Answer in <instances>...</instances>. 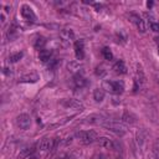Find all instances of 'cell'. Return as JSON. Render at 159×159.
<instances>
[{"label": "cell", "instance_id": "4", "mask_svg": "<svg viewBox=\"0 0 159 159\" xmlns=\"http://www.w3.org/2000/svg\"><path fill=\"white\" fill-rule=\"evenodd\" d=\"M16 124H17V127H19L20 129H24V130H25V129H29L30 125H31V118H30V116H29V114H25V113L17 116V118H16Z\"/></svg>", "mask_w": 159, "mask_h": 159}, {"label": "cell", "instance_id": "24", "mask_svg": "<svg viewBox=\"0 0 159 159\" xmlns=\"http://www.w3.org/2000/svg\"><path fill=\"white\" fill-rule=\"evenodd\" d=\"M55 159H70V157L66 153H60L58 155L55 157Z\"/></svg>", "mask_w": 159, "mask_h": 159}, {"label": "cell", "instance_id": "19", "mask_svg": "<svg viewBox=\"0 0 159 159\" xmlns=\"http://www.w3.org/2000/svg\"><path fill=\"white\" fill-rule=\"evenodd\" d=\"M102 55H103V57H104L106 60H108V61L113 60V53H112L111 48H108V47H104V48L102 50Z\"/></svg>", "mask_w": 159, "mask_h": 159}, {"label": "cell", "instance_id": "3", "mask_svg": "<svg viewBox=\"0 0 159 159\" xmlns=\"http://www.w3.org/2000/svg\"><path fill=\"white\" fill-rule=\"evenodd\" d=\"M102 125L106 127L107 129H109V130L117 133V134H120V135L124 134V133L127 132L125 125L122 124V123H119V122H116V120H109V119H107Z\"/></svg>", "mask_w": 159, "mask_h": 159}, {"label": "cell", "instance_id": "10", "mask_svg": "<svg viewBox=\"0 0 159 159\" xmlns=\"http://www.w3.org/2000/svg\"><path fill=\"white\" fill-rule=\"evenodd\" d=\"M129 19L132 20V22L135 24V26L138 27V30H139L140 32H144V31H145V25H144V21L142 20V17H139V16L135 15V14H130V15H129Z\"/></svg>", "mask_w": 159, "mask_h": 159}, {"label": "cell", "instance_id": "14", "mask_svg": "<svg viewBox=\"0 0 159 159\" xmlns=\"http://www.w3.org/2000/svg\"><path fill=\"white\" fill-rule=\"evenodd\" d=\"M51 55H52V52H51L50 50L42 48V50H40V52H39V58H40L42 62H47V61H50Z\"/></svg>", "mask_w": 159, "mask_h": 159}, {"label": "cell", "instance_id": "18", "mask_svg": "<svg viewBox=\"0 0 159 159\" xmlns=\"http://www.w3.org/2000/svg\"><path fill=\"white\" fill-rule=\"evenodd\" d=\"M73 82L76 84V87H83L86 84V80L83 78V76L81 75H76L75 78H73Z\"/></svg>", "mask_w": 159, "mask_h": 159}, {"label": "cell", "instance_id": "25", "mask_svg": "<svg viewBox=\"0 0 159 159\" xmlns=\"http://www.w3.org/2000/svg\"><path fill=\"white\" fill-rule=\"evenodd\" d=\"M91 159H107V157H106L104 154H101V153H99V154H94Z\"/></svg>", "mask_w": 159, "mask_h": 159}, {"label": "cell", "instance_id": "8", "mask_svg": "<svg viewBox=\"0 0 159 159\" xmlns=\"http://www.w3.org/2000/svg\"><path fill=\"white\" fill-rule=\"evenodd\" d=\"M97 144L99 145V147H102V148H106V149H114L116 148V143L112 140V139H109V138H107V137H101V138H97Z\"/></svg>", "mask_w": 159, "mask_h": 159}, {"label": "cell", "instance_id": "17", "mask_svg": "<svg viewBox=\"0 0 159 159\" xmlns=\"http://www.w3.org/2000/svg\"><path fill=\"white\" fill-rule=\"evenodd\" d=\"M61 37L65 40V41H72L75 39V34L72 30H62L61 31Z\"/></svg>", "mask_w": 159, "mask_h": 159}, {"label": "cell", "instance_id": "1", "mask_svg": "<svg viewBox=\"0 0 159 159\" xmlns=\"http://www.w3.org/2000/svg\"><path fill=\"white\" fill-rule=\"evenodd\" d=\"M76 138L83 144H89L97 140V134L94 130H81L76 133Z\"/></svg>", "mask_w": 159, "mask_h": 159}, {"label": "cell", "instance_id": "5", "mask_svg": "<svg viewBox=\"0 0 159 159\" xmlns=\"http://www.w3.org/2000/svg\"><path fill=\"white\" fill-rule=\"evenodd\" d=\"M62 106L66 107V108H73L76 111H83V104L81 102H78L77 99H73V98H70V99H63L62 102Z\"/></svg>", "mask_w": 159, "mask_h": 159}, {"label": "cell", "instance_id": "2", "mask_svg": "<svg viewBox=\"0 0 159 159\" xmlns=\"http://www.w3.org/2000/svg\"><path fill=\"white\" fill-rule=\"evenodd\" d=\"M103 87H104V89H107L111 93L119 94L124 89V83L122 81H104Z\"/></svg>", "mask_w": 159, "mask_h": 159}, {"label": "cell", "instance_id": "11", "mask_svg": "<svg viewBox=\"0 0 159 159\" xmlns=\"http://www.w3.org/2000/svg\"><path fill=\"white\" fill-rule=\"evenodd\" d=\"M107 119L106 118H103L102 116H98V114H92V116H89V117H87V123H94V124H103L104 122H106Z\"/></svg>", "mask_w": 159, "mask_h": 159}, {"label": "cell", "instance_id": "6", "mask_svg": "<svg viewBox=\"0 0 159 159\" xmlns=\"http://www.w3.org/2000/svg\"><path fill=\"white\" fill-rule=\"evenodd\" d=\"M21 16L27 21H35L36 20V15L29 5H22L21 6Z\"/></svg>", "mask_w": 159, "mask_h": 159}, {"label": "cell", "instance_id": "20", "mask_svg": "<svg viewBox=\"0 0 159 159\" xmlns=\"http://www.w3.org/2000/svg\"><path fill=\"white\" fill-rule=\"evenodd\" d=\"M45 43H46V40H45L42 36H40V37H37L36 41H35V47L42 50V47L45 46Z\"/></svg>", "mask_w": 159, "mask_h": 159}, {"label": "cell", "instance_id": "7", "mask_svg": "<svg viewBox=\"0 0 159 159\" xmlns=\"http://www.w3.org/2000/svg\"><path fill=\"white\" fill-rule=\"evenodd\" d=\"M56 147V140L51 138H43L39 143V149L40 150H51Z\"/></svg>", "mask_w": 159, "mask_h": 159}, {"label": "cell", "instance_id": "23", "mask_svg": "<svg viewBox=\"0 0 159 159\" xmlns=\"http://www.w3.org/2000/svg\"><path fill=\"white\" fill-rule=\"evenodd\" d=\"M150 29L154 32H159V24L158 22H150Z\"/></svg>", "mask_w": 159, "mask_h": 159}, {"label": "cell", "instance_id": "16", "mask_svg": "<svg viewBox=\"0 0 159 159\" xmlns=\"http://www.w3.org/2000/svg\"><path fill=\"white\" fill-rule=\"evenodd\" d=\"M104 96H106V92L103 88H96L93 91V98L96 102H102L104 99Z\"/></svg>", "mask_w": 159, "mask_h": 159}, {"label": "cell", "instance_id": "22", "mask_svg": "<svg viewBox=\"0 0 159 159\" xmlns=\"http://www.w3.org/2000/svg\"><path fill=\"white\" fill-rule=\"evenodd\" d=\"M122 119H123L124 122H127V123H134V122H135V119H134L132 116H129L128 113H124L123 117H122Z\"/></svg>", "mask_w": 159, "mask_h": 159}, {"label": "cell", "instance_id": "15", "mask_svg": "<svg viewBox=\"0 0 159 159\" xmlns=\"http://www.w3.org/2000/svg\"><path fill=\"white\" fill-rule=\"evenodd\" d=\"M37 80H39V76L36 73H30V75H25V76L20 77L19 81L20 82H26V83H29V82L34 83V82H37Z\"/></svg>", "mask_w": 159, "mask_h": 159}, {"label": "cell", "instance_id": "9", "mask_svg": "<svg viewBox=\"0 0 159 159\" xmlns=\"http://www.w3.org/2000/svg\"><path fill=\"white\" fill-rule=\"evenodd\" d=\"M75 53L77 60H82L84 56V42L83 40H77L75 42Z\"/></svg>", "mask_w": 159, "mask_h": 159}, {"label": "cell", "instance_id": "13", "mask_svg": "<svg viewBox=\"0 0 159 159\" xmlns=\"http://www.w3.org/2000/svg\"><path fill=\"white\" fill-rule=\"evenodd\" d=\"M35 153V147H27V148H24L21 150V153L19 154V158L20 159H25V158H30L31 155H34Z\"/></svg>", "mask_w": 159, "mask_h": 159}, {"label": "cell", "instance_id": "12", "mask_svg": "<svg viewBox=\"0 0 159 159\" xmlns=\"http://www.w3.org/2000/svg\"><path fill=\"white\" fill-rule=\"evenodd\" d=\"M113 71H114L117 75H123V73H125L127 68H125V65H124V62H123L122 60L117 61V62L113 65Z\"/></svg>", "mask_w": 159, "mask_h": 159}, {"label": "cell", "instance_id": "21", "mask_svg": "<svg viewBox=\"0 0 159 159\" xmlns=\"http://www.w3.org/2000/svg\"><path fill=\"white\" fill-rule=\"evenodd\" d=\"M22 56H24V53H22V52H17V53L10 55V57H9V61H10V62H12V63H14V62H17V61H19V60H20Z\"/></svg>", "mask_w": 159, "mask_h": 159}]
</instances>
